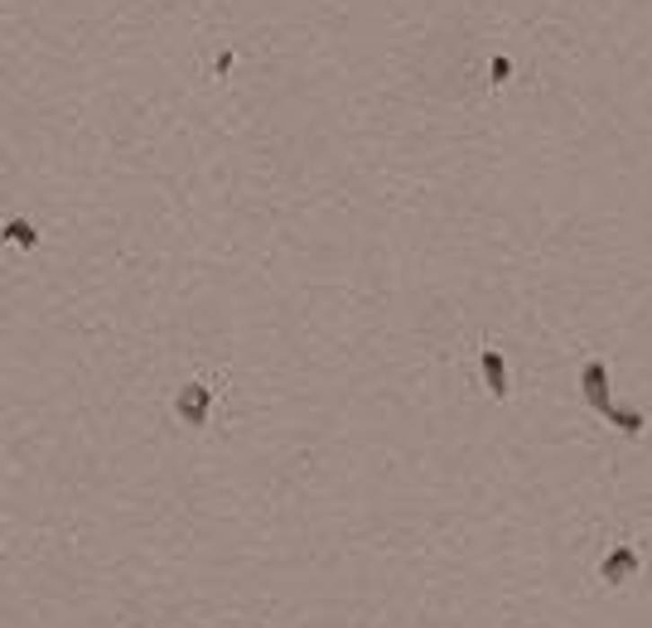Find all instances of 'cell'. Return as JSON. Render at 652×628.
<instances>
[{"label": "cell", "mask_w": 652, "mask_h": 628, "mask_svg": "<svg viewBox=\"0 0 652 628\" xmlns=\"http://www.w3.org/2000/svg\"><path fill=\"white\" fill-rule=\"evenodd\" d=\"M174 411H179L184 426L203 430V426H208V411H213V387H208V382H184L179 396H174Z\"/></svg>", "instance_id": "6da1fadb"}, {"label": "cell", "mask_w": 652, "mask_h": 628, "mask_svg": "<svg viewBox=\"0 0 652 628\" xmlns=\"http://www.w3.org/2000/svg\"><path fill=\"white\" fill-rule=\"evenodd\" d=\"M638 571H643V556H638V546H633V542H619V546H613L604 561H599V580L613 585V589H619V585H629Z\"/></svg>", "instance_id": "7a4b0ae2"}, {"label": "cell", "mask_w": 652, "mask_h": 628, "mask_svg": "<svg viewBox=\"0 0 652 628\" xmlns=\"http://www.w3.org/2000/svg\"><path fill=\"white\" fill-rule=\"evenodd\" d=\"M580 382H585V402H590V411H599V416H609V363L604 358H590L585 363V373H580Z\"/></svg>", "instance_id": "3957f363"}, {"label": "cell", "mask_w": 652, "mask_h": 628, "mask_svg": "<svg viewBox=\"0 0 652 628\" xmlns=\"http://www.w3.org/2000/svg\"><path fill=\"white\" fill-rule=\"evenodd\" d=\"M479 363H483V382H489L493 402H503V396H507V363H503V353H498V349H483Z\"/></svg>", "instance_id": "277c9868"}, {"label": "cell", "mask_w": 652, "mask_h": 628, "mask_svg": "<svg viewBox=\"0 0 652 628\" xmlns=\"http://www.w3.org/2000/svg\"><path fill=\"white\" fill-rule=\"evenodd\" d=\"M609 426H619L623 435H643V426H648V416L643 411H633V406H609Z\"/></svg>", "instance_id": "5b68a950"}, {"label": "cell", "mask_w": 652, "mask_h": 628, "mask_svg": "<svg viewBox=\"0 0 652 628\" xmlns=\"http://www.w3.org/2000/svg\"><path fill=\"white\" fill-rule=\"evenodd\" d=\"M5 237L15 242V247H34V242H40L34 223H24V217H10V223H5Z\"/></svg>", "instance_id": "8992f818"}]
</instances>
